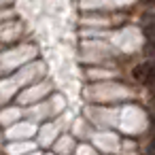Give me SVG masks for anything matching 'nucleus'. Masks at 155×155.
Wrapping results in <instances>:
<instances>
[{
	"label": "nucleus",
	"mask_w": 155,
	"mask_h": 155,
	"mask_svg": "<svg viewBox=\"0 0 155 155\" xmlns=\"http://www.w3.org/2000/svg\"><path fill=\"white\" fill-rule=\"evenodd\" d=\"M147 155H155V138H151V142L147 144Z\"/></svg>",
	"instance_id": "3"
},
{
	"label": "nucleus",
	"mask_w": 155,
	"mask_h": 155,
	"mask_svg": "<svg viewBox=\"0 0 155 155\" xmlns=\"http://www.w3.org/2000/svg\"><path fill=\"white\" fill-rule=\"evenodd\" d=\"M151 100H153V104H155V89L151 91Z\"/></svg>",
	"instance_id": "4"
},
{
	"label": "nucleus",
	"mask_w": 155,
	"mask_h": 155,
	"mask_svg": "<svg viewBox=\"0 0 155 155\" xmlns=\"http://www.w3.org/2000/svg\"><path fill=\"white\" fill-rule=\"evenodd\" d=\"M132 77L138 81V83H144V85H151V87H155V64H140V66H136L134 68V72H132Z\"/></svg>",
	"instance_id": "1"
},
{
	"label": "nucleus",
	"mask_w": 155,
	"mask_h": 155,
	"mask_svg": "<svg viewBox=\"0 0 155 155\" xmlns=\"http://www.w3.org/2000/svg\"><path fill=\"white\" fill-rule=\"evenodd\" d=\"M153 125H155V119H153Z\"/></svg>",
	"instance_id": "5"
},
{
	"label": "nucleus",
	"mask_w": 155,
	"mask_h": 155,
	"mask_svg": "<svg viewBox=\"0 0 155 155\" xmlns=\"http://www.w3.org/2000/svg\"><path fill=\"white\" fill-rule=\"evenodd\" d=\"M144 34H147V38H149L151 43H155V26H151V28H147V32H144Z\"/></svg>",
	"instance_id": "2"
}]
</instances>
